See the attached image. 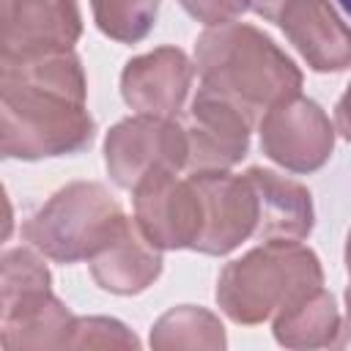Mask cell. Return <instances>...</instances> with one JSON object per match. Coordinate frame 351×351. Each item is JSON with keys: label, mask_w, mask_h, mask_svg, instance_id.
<instances>
[{"label": "cell", "mask_w": 351, "mask_h": 351, "mask_svg": "<svg viewBox=\"0 0 351 351\" xmlns=\"http://www.w3.org/2000/svg\"><path fill=\"white\" fill-rule=\"evenodd\" d=\"M151 346L156 351L173 348H225V326L203 307H173L151 329Z\"/></svg>", "instance_id": "17"}, {"label": "cell", "mask_w": 351, "mask_h": 351, "mask_svg": "<svg viewBox=\"0 0 351 351\" xmlns=\"http://www.w3.org/2000/svg\"><path fill=\"white\" fill-rule=\"evenodd\" d=\"M0 8L3 63L69 52L82 33L77 0H0Z\"/></svg>", "instance_id": "9"}, {"label": "cell", "mask_w": 351, "mask_h": 351, "mask_svg": "<svg viewBox=\"0 0 351 351\" xmlns=\"http://www.w3.org/2000/svg\"><path fill=\"white\" fill-rule=\"evenodd\" d=\"M318 255L296 239H266L239 261H230L217 282V304L236 324H261L282 307L321 288Z\"/></svg>", "instance_id": "2"}, {"label": "cell", "mask_w": 351, "mask_h": 351, "mask_svg": "<svg viewBox=\"0 0 351 351\" xmlns=\"http://www.w3.org/2000/svg\"><path fill=\"white\" fill-rule=\"evenodd\" d=\"M184 5V11L189 16H195L203 25H225L233 22L247 5L250 0H178Z\"/></svg>", "instance_id": "21"}, {"label": "cell", "mask_w": 351, "mask_h": 351, "mask_svg": "<svg viewBox=\"0 0 351 351\" xmlns=\"http://www.w3.org/2000/svg\"><path fill=\"white\" fill-rule=\"evenodd\" d=\"M250 126L252 121L233 101L200 85L184 129L189 143L186 167L192 173L233 167L250 148Z\"/></svg>", "instance_id": "10"}, {"label": "cell", "mask_w": 351, "mask_h": 351, "mask_svg": "<svg viewBox=\"0 0 351 351\" xmlns=\"http://www.w3.org/2000/svg\"><path fill=\"white\" fill-rule=\"evenodd\" d=\"M258 123L263 154L285 170L313 173L332 156L335 132L329 118L315 101L299 93L274 104Z\"/></svg>", "instance_id": "7"}, {"label": "cell", "mask_w": 351, "mask_h": 351, "mask_svg": "<svg viewBox=\"0 0 351 351\" xmlns=\"http://www.w3.org/2000/svg\"><path fill=\"white\" fill-rule=\"evenodd\" d=\"M269 22L280 25L310 69L343 71L351 66V27L329 0H277Z\"/></svg>", "instance_id": "11"}, {"label": "cell", "mask_w": 351, "mask_h": 351, "mask_svg": "<svg viewBox=\"0 0 351 351\" xmlns=\"http://www.w3.org/2000/svg\"><path fill=\"white\" fill-rule=\"evenodd\" d=\"M3 156L44 159L77 154L93 140V118L82 99L0 74Z\"/></svg>", "instance_id": "3"}, {"label": "cell", "mask_w": 351, "mask_h": 351, "mask_svg": "<svg viewBox=\"0 0 351 351\" xmlns=\"http://www.w3.org/2000/svg\"><path fill=\"white\" fill-rule=\"evenodd\" d=\"M346 269L351 274V230H348V239H346Z\"/></svg>", "instance_id": "24"}, {"label": "cell", "mask_w": 351, "mask_h": 351, "mask_svg": "<svg viewBox=\"0 0 351 351\" xmlns=\"http://www.w3.org/2000/svg\"><path fill=\"white\" fill-rule=\"evenodd\" d=\"M335 123H337V132L351 143V85L346 88V93L335 107Z\"/></svg>", "instance_id": "22"}, {"label": "cell", "mask_w": 351, "mask_h": 351, "mask_svg": "<svg viewBox=\"0 0 351 351\" xmlns=\"http://www.w3.org/2000/svg\"><path fill=\"white\" fill-rule=\"evenodd\" d=\"M162 271L159 247H154L137 222H123L118 236L90 258V274L99 288L121 296L145 291Z\"/></svg>", "instance_id": "13"}, {"label": "cell", "mask_w": 351, "mask_h": 351, "mask_svg": "<svg viewBox=\"0 0 351 351\" xmlns=\"http://www.w3.org/2000/svg\"><path fill=\"white\" fill-rule=\"evenodd\" d=\"M162 0H90L99 30L121 44H134L148 36Z\"/></svg>", "instance_id": "18"}, {"label": "cell", "mask_w": 351, "mask_h": 351, "mask_svg": "<svg viewBox=\"0 0 351 351\" xmlns=\"http://www.w3.org/2000/svg\"><path fill=\"white\" fill-rule=\"evenodd\" d=\"M0 346L5 351L69 348L74 315L52 291L33 296L16 307L0 310Z\"/></svg>", "instance_id": "15"}, {"label": "cell", "mask_w": 351, "mask_h": 351, "mask_svg": "<svg viewBox=\"0 0 351 351\" xmlns=\"http://www.w3.org/2000/svg\"><path fill=\"white\" fill-rule=\"evenodd\" d=\"M343 332H346V337H343L340 343L351 346V285H348V291H346V326H343Z\"/></svg>", "instance_id": "23"}, {"label": "cell", "mask_w": 351, "mask_h": 351, "mask_svg": "<svg viewBox=\"0 0 351 351\" xmlns=\"http://www.w3.org/2000/svg\"><path fill=\"white\" fill-rule=\"evenodd\" d=\"M140 340L115 318L88 315L74 318L69 348H137Z\"/></svg>", "instance_id": "20"}, {"label": "cell", "mask_w": 351, "mask_h": 351, "mask_svg": "<svg viewBox=\"0 0 351 351\" xmlns=\"http://www.w3.org/2000/svg\"><path fill=\"white\" fill-rule=\"evenodd\" d=\"M340 5H343V8L348 11V14H351V0H340Z\"/></svg>", "instance_id": "25"}, {"label": "cell", "mask_w": 351, "mask_h": 351, "mask_svg": "<svg viewBox=\"0 0 351 351\" xmlns=\"http://www.w3.org/2000/svg\"><path fill=\"white\" fill-rule=\"evenodd\" d=\"M126 217L118 200L96 181H74L58 189L25 225L22 236L47 258L60 263L90 261L107 247Z\"/></svg>", "instance_id": "4"}, {"label": "cell", "mask_w": 351, "mask_h": 351, "mask_svg": "<svg viewBox=\"0 0 351 351\" xmlns=\"http://www.w3.org/2000/svg\"><path fill=\"white\" fill-rule=\"evenodd\" d=\"M200 85L233 101L252 123L302 88L296 63L258 27L225 22L208 27L195 44Z\"/></svg>", "instance_id": "1"}, {"label": "cell", "mask_w": 351, "mask_h": 351, "mask_svg": "<svg viewBox=\"0 0 351 351\" xmlns=\"http://www.w3.org/2000/svg\"><path fill=\"white\" fill-rule=\"evenodd\" d=\"M3 302L0 307L8 310V307H16L33 296H41L49 291V271L47 266L41 263V258L25 247H16V250H5L3 252Z\"/></svg>", "instance_id": "19"}, {"label": "cell", "mask_w": 351, "mask_h": 351, "mask_svg": "<svg viewBox=\"0 0 351 351\" xmlns=\"http://www.w3.org/2000/svg\"><path fill=\"white\" fill-rule=\"evenodd\" d=\"M200 203H203V230L195 250L206 255H225L258 230V195L252 181L225 170L192 173Z\"/></svg>", "instance_id": "8"}, {"label": "cell", "mask_w": 351, "mask_h": 351, "mask_svg": "<svg viewBox=\"0 0 351 351\" xmlns=\"http://www.w3.org/2000/svg\"><path fill=\"white\" fill-rule=\"evenodd\" d=\"M134 222L159 250H195L203 230V203L195 184L176 170L145 176L134 189Z\"/></svg>", "instance_id": "6"}, {"label": "cell", "mask_w": 351, "mask_h": 351, "mask_svg": "<svg viewBox=\"0 0 351 351\" xmlns=\"http://www.w3.org/2000/svg\"><path fill=\"white\" fill-rule=\"evenodd\" d=\"M189 159L186 132L173 118L134 115L115 123L104 140V165L110 178L134 189L145 176L159 170H181Z\"/></svg>", "instance_id": "5"}, {"label": "cell", "mask_w": 351, "mask_h": 351, "mask_svg": "<svg viewBox=\"0 0 351 351\" xmlns=\"http://www.w3.org/2000/svg\"><path fill=\"white\" fill-rule=\"evenodd\" d=\"M247 178L258 195V230L261 239H304L313 230V200L310 192L277 176L274 170L250 167Z\"/></svg>", "instance_id": "14"}, {"label": "cell", "mask_w": 351, "mask_h": 351, "mask_svg": "<svg viewBox=\"0 0 351 351\" xmlns=\"http://www.w3.org/2000/svg\"><path fill=\"white\" fill-rule=\"evenodd\" d=\"M340 313L329 291L315 288L274 315V337L288 348H324L340 343Z\"/></svg>", "instance_id": "16"}, {"label": "cell", "mask_w": 351, "mask_h": 351, "mask_svg": "<svg viewBox=\"0 0 351 351\" xmlns=\"http://www.w3.org/2000/svg\"><path fill=\"white\" fill-rule=\"evenodd\" d=\"M195 66L176 47H159L132 58L121 74L123 101L140 115L176 118L186 101Z\"/></svg>", "instance_id": "12"}]
</instances>
